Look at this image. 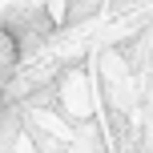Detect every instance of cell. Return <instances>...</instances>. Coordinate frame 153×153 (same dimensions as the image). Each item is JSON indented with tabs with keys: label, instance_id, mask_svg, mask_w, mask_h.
Wrapping results in <instances>:
<instances>
[{
	"label": "cell",
	"instance_id": "obj_3",
	"mask_svg": "<svg viewBox=\"0 0 153 153\" xmlns=\"http://www.w3.org/2000/svg\"><path fill=\"white\" fill-rule=\"evenodd\" d=\"M20 61H24V56H20V45H16L12 28L0 20V81H8V76L16 73V65H20Z\"/></svg>",
	"mask_w": 153,
	"mask_h": 153
},
{
	"label": "cell",
	"instance_id": "obj_1",
	"mask_svg": "<svg viewBox=\"0 0 153 153\" xmlns=\"http://www.w3.org/2000/svg\"><path fill=\"white\" fill-rule=\"evenodd\" d=\"M0 20L12 28V36H16V45H20V56H24V61H32V56H40L45 48H53L56 36H61V24H56L53 8L40 4V0L8 4L4 12H0Z\"/></svg>",
	"mask_w": 153,
	"mask_h": 153
},
{
	"label": "cell",
	"instance_id": "obj_2",
	"mask_svg": "<svg viewBox=\"0 0 153 153\" xmlns=\"http://www.w3.org/2000/svg\"><path fill=\"white\" fill-rule=\"evenodd\" d=\"M101 12H105V0H65L56 24H61V32H76L85 24H93Z\"/></svg>",
	"mask_w": 153,
	"mask_h": 153
},
{
	"label": "cell",
	"instance_id": "obj_5",
	"mask_svg": "<svg viewBox=\"0 0 153 153\" xmlns=\"http://www.w3.org/2000/svg\"><path fill=\"white\" fill-rule=\"evenodd\" d=\"M0 105H4V81H0Z\"/></svg>",
	"mask_w": 153,
	"mask_h": 153
},
{
	"label": "cell",
	"instance_id": "obj_4",
	"mask_svg": "<svg viewBox=\"0 0 153 153\" xmlns=\"http://www.w3.org/2000/svg\"><path fill=\"white\" fill-rule=\"evenodd\" d=\"M141 4H149V0H105V12L109 16H129V12H137Z\"/></svg>",
	"mask_w": 153,
	"mask_h": 153
}]
</instances>
